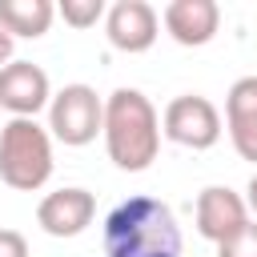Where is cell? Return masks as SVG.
I'll list each match as a JSON object with an SVG mask.
<instances>
[{
    "mask_svg": "<svg viewBox=\"0 0 257 257\" xmlns=\"http://www.w3.org/2000/svg\"><path fill=\"white\" fill-rule=\"evenodd\" d=\"M48 133L60 145H68V149L92 145L104 133V100L96 96V88H88V84H64L60 92H52Z\"/></svg>",
    "mask_w": 257,
    "mask_h": 257,
    "instance_id": "4",
    "label": "cell"
},
{
    "mask_svg": "<svg viewBox=\"0 0 257 257\" xmlns=\"http://www.w3.org/2000/svg\"><path fill=\"white\" fill-rule=\"evenodd\" d=\"M56 16H64V24H72V28H92L96 20L108 16V4L104 0H60Z\"/></svg>",
    "mask_w": 257,
    "mask_h": 257,
    "instance_id": "13",
    "label": "cell"
},
{
    "mask_svg": "<svg viewBox=\"0 0 257 257\" xmlns=\"http://www.w3.org/2000/svg\"><path fill=\"white\" fill-rule=\"evenodd\" d=\"M217 257H257V221H249L241 233L217 245Z\"/></svg>",
    "mask_w": 257,
    "mask_h": 257,
    "instance_id": "14",
    "label": "cell"
},
{
    "mask_svg": "<svg viewBox=\"0 0 257 257\" xmlns=\"http://www.w3.org/2000/svg\"><path fill=\"white\" fill-rule=\"evenodd\" d=\"M161 20H165V32L177 44L201 48L221 28V4L217 0H169L165 12H161Z\"/></svg>",
    "mask_w": 257,
    "mask_h": 257,
    "instance_id": "10",
    "label": "cell"
},
{
    "mask_svg": "<svg viewBox=\"0 0 257 257\" xmlns=\"http://www.w3.org/2000/svg\"><path fill=\"white\" fill-rule=\"evenodd\" d=\"M56 20V4L52 0H0V28L16 40H36L52 28Z\"/></svg>",
    "mask_w": 257,
    "mask_h": 257,
    "instance_id": "12",
    "label": "cell"
},
{
    "mask_svg": "<svg viewBox=\"0 0 257 257\" xmlns=\"http://www.w3.org/2000/svg\"><path fill=\"white\" fill-rule=\"evenodd\" d=\"M225 128L241 161L257 165V76H241L225 96Z\"/></svg>",
    "mask_w": 257,
    "mask_h": 257,
    "instance_id": "11",
    "label": "cell"
},
{
    "mask_svg": "<svg viewBox=\"0 0 257 257\" xmlns=\"http://www.w3.org/2000/svg\"><path fill=\"white\" fill-rule=\"evenodd\" d=\"M104 36L120 52H149L161 36V16L149 0H116L104 16Z\"/></svg>",
    "mask_w": 257,
    "mask_h": 257,
    "instance_id": "6",
    "label": "cell"
},
{
    "mask_svg": "<svg viewBox=\"0 0 257 257\" xmlns=\"http://www.w3.org/2000/svg\"><path fill=\"white\" fill-rule=\"evenodd\" d=\"M245 225H249V205L241 193H233L229 185H209L197 193V233L205 241L221 245Z\"/></svg>",
    "mask_w": 257,
    "mask_h": 257,
    "instance_id": "9",
    "label": "cell"
},
{
    "mask_svg": "<svg viewBox=\"0 0 257 257\" xmlns=\"http://www.w3.org/2000/svg\"><path fill=\"white\" fill-rule=\"evenodd\" d=\"M104 149L120 173H145L161 153V116L141 88L104 96Z\"/></svg>",
    "mask_w": 257,
    "mask_h": 257,
    "instance_id": "2",
    "label": "cell"
},
{
    "mask_svg": "<svg viewBox=\"0 0 257 257\" xmlns=\"http://www.w3.org/2000/svg\"><path fill=\"white\" fill-rule=\"evenodd\" d=\"M0 257H28V241L16 229H0Z\"/></svg>",
    "mask_w": 257,
    "mask_h": 257,
    "instance_id": "15",
    "label": "cell"
},
{
    "mask_svg": "<svg viewBox=\"0 0 257 257\" xmlns=\"http://www.w3.org/2000/svg\"><path fill=\"white\" fill-rule=\"evenodd\" d=\"M12 44H16V40L0 28V68H4V64H12Z\"/></svg>",
    "mask_w": 257,
    "mask_h": 257,
    "instance_id": "16",
    "label": "cell"
},
{
    "mask_svg": "<svg viewBox=\"0 0 257 257\" xmlns=\"http://www.w3.org/2000/svg\"><path fill=\"white\" fill-rule=\"evenodd\" d=\"M96 217V197L80 185H64L36 205V225L48 237H80Z\"/></svg>",
    "mask_w": 257,
    "mask_h": 257,
    "instance_id": "7",
    "label": "cell"
},
{
    "mask_svg": "<svg viewBox=\"0 0 257 257\" xmlns=\"http://www.w3.org/2000/svg\"><path fill=\"white\" fill-rule=\"evenodd\" d=\"M104 257H181V225L161 197H128L104 217Z\"/></svg>",
    "mask_w": 257,
    "mask_h": 257,
    "instance_id": "1",
    "label": "cell"
},
{
    "mask_svg": "<svg viewBox=\"0 0 257 257\" xmlns=\"http://www.w3.org/2000/svg\"><path fill=\"white\" fill-rule=\"evenodd\" d=\"M245 205H249V213H257V173L249 177V189H245Z\"/></svg>",
    "mask_w": 257,
    "mask_h": 257,
    "instance_id": "17",
    "label": "cell"
},
{
    "mask_svg": "<svg viewBox=\"0 0 257 257\" xmlns=\"http://www.w3.org/2000/svg\"><path fill=\"white\" fill-rule=\"evenodd\" d=\"M161 133L181 145V149H213L221 141V112L209 96L201 92H185V96H173L165 104V116H161Z\"/></svg>",
    "mask_w": 257,
    "mask_h": 257,
    "instance_id": "5",
    "label": "cell"
},
{
    "mask_svg": "<svg viewBox=\"0 0 257 257\" xmlns=\"http://www.w3.org/2000/svg\"><path fill=\"white\" fill-rule=\"evenodd\" d=\"M52 177V133L32 116H12L0 128V181L16 193H36Z\"/></svg>",
    "mask_w": 257,
    "mask_h": 257,
    "instance_id": "3",
    "label": "cell"
},
{
    "mask_svg": "<svg viewBox=\"0 0 257 257\" xmlns=\"http://www.w3.org/2000/svg\"><path fill=\"white\" fill-rule=\"evenodd\" d=\"M52 104V84L48 72L32 60H12L0 68V108H8L12 116H32L40 108Z\"/></svg>",
    "mask_w": 257,
    "mask_h": 257,
    "instance_id": "8",
    "label": "cell"
}]
</instances>
